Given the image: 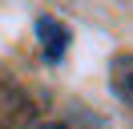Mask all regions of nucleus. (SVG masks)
<instances>
[{
    "label": "nucleus",
    "instance_id": "1",
    "mask_svg": "<svg viewBox=\"0 0 133 129\" xmlns=\"http://www.w3.org/2000/svg\"><path fill=\"white\" fill-rule=\"evenodd\" d=\"M36 40H41L44 61L57 64V61H65L73 32H69V24H65V20H57V16H41V20H36Z\"/></svg>",
    "mask_w": 133,
    "mask_h": 129
},
{
    "label": "nucleus",
    "instance_id": "2",
    "mask_svg": "<svg viewBox=\"0 0 133 129\" xmlns=\"http://www.w3.org/2000/svg\"><path fill=\"white\" fill-rule=\"evenodd\" d=\"M109 89L117 101H125L133 109V53H117L109 61Z\"/></svg>",
    "mask_w": 133,
    "mask_h": 129
},
{
    "label": "nucleus",
    "instance_id": "3",
    "mask_svg": "<svg viewBox=\"0 0 133 129\" xmlns=\"http://www.w3.org/2000/svg\"><path fill=\"white\" fill-rule=\"evenodd\" d=\"M52 129H61V125H52Z\"/></svg>",
    "mask_w": 133,
    "mask_h": 129
}]
</instances>
